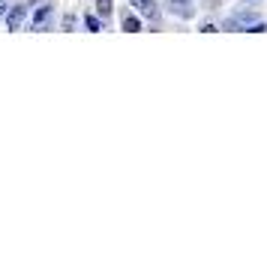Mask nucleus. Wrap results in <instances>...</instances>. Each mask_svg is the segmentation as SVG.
<instances>
[{
    "label": "nucleus",
    "mask_w": 267,
    "mask_h": 258,
    "mask_svg": "<svg viewBox=\"0 0 267 258\" xmlns=\"http://www.w3.org/2000/svg\"><path fill=\"white\" fill-rule=\"evenodd\" d=\"M24 18H27V6H24V3L6 9V27H9V30H18V27L24 24Z\"/></svg>",
    "instance_id": "f257e3e1"
},
{
    "label": "nucleus",
    "mask_w": 267,
    "mask_h": 258,
    "mask_svg": "<svg viewBox=\"0 0 267 258\" xmlns=\"http://www.w3.org/2000/svg\"><path fill=\"white\" fill-rule=\"evenodd\" d=\"M255 21H258V18H255L252 12H240V15H234V18H228L222 27H225V30H240V27L246 30V27H249V24H255Z\"/></svg>",
    "instance_id": "f03ea898"
},
{
    "label": "nucleus",
    "mask_w": 267,
    "mask_h": 258,
    "mask_svg": "<svg viewBox=\"0 0 267 258\" xmlns=\"http://www.w3.org/2000/svg\"><path fill=\"white\" fill-rule=\"evenodd\" d=\"M135 6L141 9V15H150V18H156V3H153V0H135Z\"/></svg>",
    "instance_id": "7ed1b4c3"
},
{
    "label": "nucleus",
    "mask_w": 267,
    "mask_h": 258,
    "mask_svg": "<svg viewBox=\"0 0 267 258\" xmlns=\"http://www.w3.org/2000/svg\"><path fill=\"white\" fill-rule=\"evenodd\" d=\"M138 27H141V21H138L135 15H126V18H123V30H126V33H138Z\"/></svg>",
    "instance_id": "20e7f679"
},
{
    "label": "nucleus",
    "mask_w": 267,
    "mask_h": 258,
    "mask_svg": "<svg viewBox=\"0 0 267 258\" xmlns=\"http://www.w3.org/2000/svg\"><path fill=\"white\" fill-rule=\"evenodd\" d=\"M48 15H51V9H48V6H42V9H39V12H36V15H33V27H42V24H45V18H48Z\"/></svg>",
    "instance_id": "39448f33"
},
{
    "label": "nucleus",
    "mask_w": 267,
    "mask_h": 258,
    "mask_svg": "<svg viewBox=\"0 0 267 258\" xmlns=\"http://www.w3.org/2000/svg\"><path fill=\"white\" fill-rule=\"evenodd\" d=\"M96 9H99V15L105 18V15H111V0H96Z\"/></svg>",
    "instance_id": "423d86ee"
},
{
    "label": "nucleus",
    "mask_w": 267,
    "mask_h": 258,
    "mask_svg": "<svg viewBox=\"0 0 267 258\" xmlns=\"http://www.w3.org/2000/svg\"><path fill=\"white\" fill-rule=\"evenodd\" d=\"M72 27H75V15H66L63 18V30H72Z\"/></svg>",
    "instance_id": "0eeeda50"
},
{
    "label": "nucleus",
    "mask_w": 267,
    "mask_h": 258,
    "mask_svg": "<svg viewBox=\"0 0 267 258\" xmlns=\"http://www.w3.org/2000/svg\"><path fill=\"white\" fill-rule=\"evenodd\" d=\"M87 27H90V30H99V21H96L93 15H87Z\"/></svg>",
    "instance_id": "6e6552de"
},
{
    "label": "nucleus",
    "mask_w": 267,
    "mask_h": 258,
    "mask_svg": "<svg viewBox=\"0 0 267 258\" xmlns=\"http://www.w3.org/2000/svg\"><path fill=\"white\" fill-rule=\"evenodd\" d=\"M6 9H9V3H6V0H0V15H6Z\"/></svg>",
    "instance_id": "1a4fd4ad"
},
{
    "label": "nucleus",
    "mask_w": 267,
    "mask_h": 258,
    "mask_svg": "<svg viewBox=\"0 0 267 258\" xmlns=\"http://www.w3.org/2000/svg\"><path fill=\"white\" fill-rule=\"evenodd\" d=\"M18 3H24V6H27V3H33V0H18Z\"/></svg>",
    "instance_id": "9d476101"
}]
</instances>
